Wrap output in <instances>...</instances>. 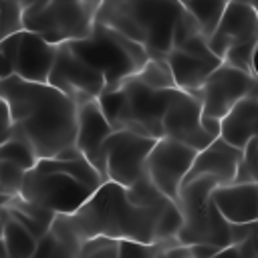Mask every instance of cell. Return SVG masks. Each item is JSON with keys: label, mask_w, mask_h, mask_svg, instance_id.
Wrapping results in <instances>:
<instances>
[{"label": "cell", "mask_w": 258, "mask_h": 258, "mask_svg": "<svg viewBox=\"0 0 258 258\" xmlns=\"http://www.w3.org/2000/svg\"><path fill=\"white\" fill-rule=\"evenodd\" d=\"M171 202L161 208L139 206L129 200L125 185L105 179L75 214H56L50 230L64 244H69L77 256L81 242L99 234L119 240L131 238L141 242H155L159 218Z\"/></svg>", "instance_id": "obj_1"}, {"label": "cell", "mask_w": 258, "mask_h": 258, "mask_svg": "<svg viewBox=\"0 0 258 258\" xmlns=\"http://www.w3.org/2000/svg\"><path fill=\"white\" fill-rule=\"evenodd\" d=\"M0 95L12 115V127L34 147L38 157H54L75 145L79 103L50 83L8 77L0 81Z\"/></svg>", "instance_id": "obj_2"}, {"label": "cell", "mask_w": 258, "mask_h": 258, "mask_svg": "<svg viewBox=\"0 0 258 258\" xmlns=\"http://www.w3.org/2000/svg\"><path fill=\"white\" fill-rule=\"evenodd\" d=\"M103 181L105 177L85 155L38 157L18 194L54 214H75Z\"/></svg>", "instance_id": "obj_3"}, {"label": "cell", "mask_w": 258, "mask_h": 258, "mask_svg": "<svg viewBox=\"0 0 258 258\" xmlns=\"http://www.w3.org/2000/svg\"><path fill=\"white\" fill-rule=\"evenodd\" d=\"M183 2L177 0H103L97 20L141 42L149 58H165L173 48V32Z\"/></svg>", "instance_id": "obj_4"}, {"label": "cell", "mask_w": 258, "mask_h": 258, "mask_svg": "<svg viewBox=\"0 0 258 258\" xmlns=\"http://www.w3.org/2000/svg\"><path fill=\"white\" fill-rule=\"evenodd\" d=\"M177 89H155L135 73L119 87L105 91L99 105L115 129H131L159 139L163 137V115Z\"/></svg>", "instance_id": "obj_5"}, {"label": "cell", "mask_w": 258, "mask_h": 258, "mask_svg": "<svg viewBox=\"0 0 258 258\" xmlns=\"http://www.w3.org/2000/svg\"><path fill=\"white\" fill-rule=\"evenodd\" d=\"M69 44L105 77L107 91L119 87L125 79L141 71V67L149 60V52L141 42L99 20L95 22L89 36L69 40Z\"/></svg>", "instance_id": "obj_6"}, {"label": "cell", "mask_w": 258, "mask_h": 258, "mask_svg": "<svg viewBox=\"0 0 258 258\" xmlns=\"http://www.w3.org/2000/svg\"><path fill=\"white\" fill-rule=\"evenodd\" d=\"M216 185H220V181L212 175H202L181 185L175 200L183 214V224L177 232V240L181 244H212L220 250L232 244V224L212 200Z\"/></svg>", "instance_id": "obj_7"}, {"label": "cell", "mask_w": 258, "mask_h": 258, "mask_svg": "<svg viewBox=\"0 0 258 258\" xmlns=\"http://www.w3.org/2000/svg\"><path fill=\"white\" fill-rule=\"evenodd\" d=\"M97 2L36 0L22 6V24L52 44L79 40L91 34L97 22Z\"/></svg>", "instance_id": "obj_8"}, {"label": "cell", "mask_w": 258, "mask_h": 258, "mask_svg": "<svg viewBox=\"0 0 258 258\" xmlns=\"http://www.w3.org/2000/svg\"><path fill=\"white\" fill-rule=\"evenodd\" d=\"M58 44L40 34L20 28L0 40V81L20 77L24 81L48 83Z\"/></svg>", "instance_id": "obj_9"}, {"label": "cell", "mask_w": 258, "mask_h": 258, "mask_svg": "<svg viewBox=\"0 0 258 258\" xmlns=\"http://www.w3.org/2000/svg\"><path fill=\"white\" fill-rule=\"evenodd\" d=\"M155 137L135 133L131 129H115L105 143V173L107 179L125 187L147 173V157L155 145Z\"/></svg>", "instance_id": "obj_10"}, {"label": "cell", "mask_w": 258, "mask_h": 258, "mask_svg": "<svg viewBox=\"0 0 258 258\" xmlns=\"http://www.w3.org/2000/svg\"><path fill=\"white\" fill-rule=\"evenodd\" d=\"M48 83L73 97L79 105L99 99L107 91L105 77L95 67H91L81 54H77L69 42L58 44Z\"/></svg>", "instance_id": "obj_11"}, {"label": "cell", "mask_w": 258, "mask_h": 258, "mask_svg": "<svg viewBox=\"0 0 258 258\" xmlns=\"http://www.w3.org/2000/svg\"><path fill=\"white\" fill-rule=\"evenodd\" d=\"M258 87V79L226 60H222L196 93L202 101V115L222 119L242 97Z\"/></svg>", "instance_id": "obj_12"}, {"label": "cell", "mask_w": 258, "mask_h": 258, "mask_svg": "<svg viewBox=\"0 0 258 258\" xmlns=\"http://www.w3.org/2000/svg\"><path fill=\"white\" fill-rule=\"evenodd\" d=\"M196 155L198 149L171 137H159L147 157V175L165 196L177 200L183 179L189 173Z\"/></svg>", "instance_id": "obj_13"}, {"label": "cell", "mask_w": 258, "mask_h": 258, "mask_svg": "<svg viewBox=\"0 0 258 258\" xmlns=\"http://www.w3.org/2000/svg\"><path fill=\"white\" fill-rule=\"evenodd\" d=\"M163 137L177 139L198 151L216 139L202 125V101L196 93L183 89L175 91L163 115Z\"/></svg>", "instance_id": "obj_14"}, {"label": "cell", "mask_w": 258, "mask_h": 258, "mask_svg": "<svg viewBox=\"0 0 258 258\" xmlns=\"http://www.w3.org/2000/svg\"><path fill=\"white\" fill-rule=\"evenodd\" d=\"M115 131L111 121L107 119L99 99L87 101L79 105V121H77V139L75 145L81 153L99 169V173L107 179L105 173V143L109 135Z\"/></svg>", "instance_id": "obj_15"}, {"label": "cell", "mask_w": 258, "mask_h": 258, "mask_svg": "<svg viewBox=\"0 0 258 258\" xmlns=\"http://www.w3.org/2000/svg\"><path fill=\"white\" fill-rule=\"evenodd\" d=\"M208 40L212 50L222 60L232 46L248 40H258V16L254 2H244V0L230 2L222 14L218 28Z\"/></svg>", "instance_id": "obj_16"}, {"label": "cell", "mask_w": 258, "mask_h": 258, "mask_svg": "<svg viewBox=\"0 0 258 258\" xmlns=\"http://www.w3.org/2000/svg\"><path fill=\"white\" fill-rule=\"evenodd\" d=\"M242 155H244V149L228 143L224 137H216L208 147L198 151L194 165L185 175L183 183L202 175H212L220 183H230L236 177V169Z\"/></svg>", "instance_id": "obj_17"}, {"label": "cell", "mask_w": 258, "mask_h": 258, "mask_svg": "<svg viewBox=\"0 0 258 258\" xmlns=\"http://www.w3.org/2000/svg\"><path fill=\"white\" fill-rule=\"evenodd\" d=\"M212 200L230 224L258 220V185H256V181L220 183L214 187Z\"/></svg>", "instance_id": "obj_18"}, {"label": "cell", "mask_w": 258, "mask_h": 258, "mask_svg": "<svg viewBox=\"0 0 258 258\" xmlns=\"http://www.w3.org/2000/svg\"><path fill=\"white\" fill-rule=\"evenodd\" d=\"M220 137L240 149H244L250 139L258 137V87L222 117Z\"/></svg>", "instance_id": "obj_19"}, {"label": "cell", "mask_w": 258, "mask_h": 258, "mask_svg": "<svg viewBox=\"0 0 258 258\" xmlns=\"http://www.w3.org/2000/svg\"><path fill=\"white\" fill-rule=\"evenodd\" d=\"M165 60L173 73L175 85L189 93H198L202 89V85L206 83V79L212 75V71L222 62V58L200 56V54L189 52L179 46H173L167 52Z\"/></svg>", "instance_id": "obj_20"}, {"label": "cell", "mask_w": 258, "mask_h": 258, "mask_svg": "<svg viewBox=\"0 0 258 258\" xmlns=\"http://www.w3.org/2000/svg\"><path fill=\"white\" fill-rule=\"evenodd\" d=\"M2 236H4L8 258H32L34 256L38 238L28 228H24L16 218H12L8 212L2 216Z\"/></svg>", "instance_id": "obj_21"}, {"label": "cell", "mask_w": 258, "mask_h": 258, "mask_svg": "<svg viewBox=\"0 0 258 258\" xmlns=\"http://www.w3.org/2000/svg\"><path fill=\"white\" fill-rule=\"evenodd\" d=\"M79 258H119V238L113 236H89L81 242Z\"/></svg>", "instance_id": "obj_22"}, {"label": "cell", "mask_w": 258, "mask_h": 258, "mask_svg": "<svg viewBox=\"0 0 258 258\" xmlns=\"http://www.w3.org/2000/svg\"><path fill=\"white\" fill-rule=\"evenodd\" d=\"M44 256H48V258H52V256H77L75 254V250L69 246V244H64L52 230H48L42 238H38V244H36V252H34V256L32 258H44Z\"/></svg>", "instance_id": "obj_23"}, {"label": "cell", "mask_w": 258, "mask_h": 258, "mask_svg": "<svg viewBox=\"0 0 258 258\" xmlns=\"http://www.w3.org/2000/svg\"><path fill=\"white\" fill-rule=\"evenodd\" d=\"M256 42L258 40H248V42H242V44H236L232 46L226 54H224V60L246 71V73H252L254 75V48H256Z\"/></svg>", "instance_id": "obj_24"}, {"label": "cell", "mask_w": 258, "mask_h": 258, "mask_svg": "<svg viewBox=\"0 0 258 258\" xmlns=\"http://www.w3.org/2000/svg\"><path fill=\"white\" fill-rule=\"evenodd\" d=\"M6 212L12 216V218H16L24 228H28L36 238H42L48 230H50V226H46V224H42L40 220H36V218H32L30 214H26V212H22V210H18V208H12V206H6Z\"/></svg>", "instance_id": "obj_25"}, {"label": "cell", "mask_w": 258, "mask_h": 258, "mask_svg": "<svg viewBox=\"0 0 258 258\" xmlns=\"http://www.w3.org/2000/svg\"><path fill=\"white\" fill-rule=\"evenodd\" d=\"M256 228H258V220H254V222H238V224H232V226H230V238H232V244H240V242L246 240Z\"/></svg>", "instance_id": "obj_26"}, {"label": "cell", "mask_w": 258, "mask_h": 258, "mask_svg": "<svg viewBox=\"0 0 258 258\" xmlns=\"http://www.w3.org/2000/svg\"><path fill=\"white\" fill-rule=\"evenodd\" d=\"M236 246H238V258H258V228Z\"/></svg>", "instance_id": "obj_27"}, {"label": "cell", "mask_w": 258, "mask_h": 258, "mask_svg": "<svg viewBox=\"0 0 258 258\" xmlns=\"http://www.w3.org/2000/svg\"><path fill=\"white\" fill-rule=\"evenodd\" d=\"M187 246H189L194 258H210V256H218V252H220V248L212 246V244H187Z\"/></svg>", "instance_id": "obj_28"}, {"label": "cell", "mask_w": 258, "mask_h": 258, "mask_svg": "<svg viewBox=\"0 0 258 258\" xmlns=\"http://www.w3.org/2000/svg\"><path fill=\"white\" fill-rule=\"evenodd\" d=\"M12 129V115H10V107L6 103V99L0 95V133Z\"/></svg>", "instance_id": "obj_29"}, {"label": "cell", "mask_w": 258, "mask_h": 258, "mask_svg": "<svg viewBox=\"0 0 258 258\" xmlns=\"http://www.w3.org/2000/svg\"><path fill=\"white\" fill-rule=\"evenodd\" d=\"M8 200H10V194L0 185V220H2V216L6 214V204H8Z\"/></svg>", "instance_id": "obj_30"}, {"label": "cell", "mask_w": 258, "mask_h": 258, "mask_svg": "<svg viewBox=\"0 0 258 258\" xmlns=\"http://www.w3.org/2000/svg\"><path fill=\"white\" fill-rule=\"evenodd\" d=\"M0 258H8L6 256V246H4V236H2V220H0Z\"/></svg>", "instance_id": "obj_31"}, {"label": "cell", "mask_w": 258, "mask_h": 258, "mask_svg": "<svg viewBox=\"0 0 258 258\" xmlns=\"http://www.w3.org/2000/svg\"><path fill=\"white\" fill-rule=\"evenodd\" d=\"M254 77L258 79V42H256V48H254Z\"/></svg>", "instance_id": "obj_32"}, {"label": "cell", "mask_w": 258, "mask_h": 258, "mask_svg": "<svg viewBox=\"0 0 258 258\" xmlns=\"http://www.w3.org/2000/svg\"><path fill=\"white\" fill-rule=\"evenodd\" d=\"M22 6H26V4H30V2H34V0H18Z\"/></svg>", "instance_id": "obj_33"}, {"label": "cell", "mask_w": 258, "mask_h": 258, "mask_svg": "<svg viewBox=\"0 0 258 258\" xmlns=\"http://www.w3.org/2000/svg\"><path fill=\"white\" fill-rule=\"evenodd\" d=\"M222 2H226V4H230V2H236V0H222ZM244 2H252V0H244Z\"/></svg>", "instance_id": "obj_34"}, {"label": "cell", "mask_w": 258, "mask_h": 258, "mask_svg": "<svg viewBox=\"0 0 258 258\" xmlns=\"http://www.w3.org/2000/svg\"><path fill=\"white\" fill-rule=\"evenodd\" d=\"M254 8H256V16H258V0H254Z\"/></svg>", "instance_id": "obj_35"}, {"label": "cell", "mask_w": 258, "mask_h": 258, "mask_svg": "<svg viewBox=\"0 0 258 258\" xmlns=\"http://www.w3.org/2000/svg\"><path fill=\"white\" fill-rule=\"evenodd\" d=\"M87 2H97V4H101L103 0H87Z\"/></svg>", "instance_id": "obj_36"}, {"label": "cell", "mask_w": 258, "mask_h": 258, "mask_svg": "<svg viewBox=\"0 0 258 258\" xmlns=\"http://www.w3.org/2000/svg\"><path fill=\"white\" fill-rule=\"evenodd\" d=\"M2 38H4V36H2V24H0V40H2Z\"/></svg>", "instance_id": "obj_37"}, {"label": "cell", "mask_w": 258, "mask_h": 258, "mask_svg": "<svg viewBox=\"0 0 258 258\" xmlns=\"http://www.w3.org/2000/svg\"><path fill=\"white\" fill-rule=\"evenodd\" d=\"M256 185H258V175H256Z\"/></svg>", "instance_id": "obj_38"}, {"label": "cell", "mask_w": 258, "mask_h": 258, "mask_svg": "<svg viewBox=\"0 0 258 258\" xmlns=\"http://www.w3.org/2000/svg\"><path fill=\"white\" fill-rule=\"evenodd\" d=\"M177 2H183V0H177Z\"/></svg>", "instance_id": "obj_39"}, {"label": "cell", "mask_w": 258, "mask_h": 258, "mask_svg": "<svg viewBox=\"0 0 258 258\" xmlns=\"http://www.w3.org/2000/svg\"><path fill=\"white\" fill-rule=\"evenodd\" d=\"M252 2H254V0H252Z\"/></svg>", "instance_id": "obj_40"}, {"label": "cell", "mask_w": 258, "mask_h": 258, "mask_svg": "<svg viewBox=\"0 0 258 258\" xmlns=\"http://www.w3.org/2000/svg\"><path fill=\"white\" fill-rule=\"evenodd\" d=\"M34 2H36V0H34Z\"/></svg>", "instance_id": "obj_41"}]
</instances>
